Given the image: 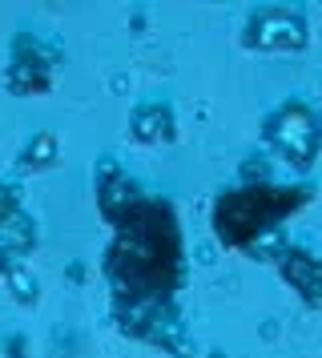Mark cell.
Returning a JSON list of instances; mask_svg holds the SVG:
<instances>
[{
  "label": "cell",
  "instance_id": "cell-1",
  "mask_svg": "<svg viewBox=\"0 0 322 358\" xmlns=\"http://www.w3.org/2000/svg\"><path fill=\"white\" fill-rule=\"evenodd\" d=\"M282 206H290V197H274V194H266V189H258V194H234L230 201H222L218 226H222V234L230 242H241L254 226L270 222Z\"/></svg>",
  "mask_w": 322,
  "mask_h": 358
}]
</instances>
